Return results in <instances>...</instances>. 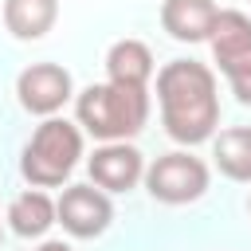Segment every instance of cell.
I'll return each instance as SVG.
<instances>
[{
    "mask_svg": "<svg viewBox=\"0 0 251 251\" xmlns=\"http://www.w3.org/2000/svg\"><path fill=\"white\" fill-rule=\"evenodd\" d=\"M161 126L180 145H204L220 129V86L216 71L196 59H173L157 71Z\"/></svg>",
    "mask_w": 251,
    "mask_h": 251,
    "instance_id": "1",
    "label": "cell"
},
{
    "mask_svg": "<svg viewBox=\"0 0 251 251\" xmlns=\"http://www.w3.org/2000/svg\"><path fill=\"white\" fill-rule=\"evenodd\" d=\"M78 126L98 141H129L149 122V90L118 86V82H90L75 98Z\"/></svg>",
    "mask_w": 251,
    "mask_h": 251,
    "instance_id": "2",
    "label": "cell"
},
{
    "mask_svg": "<svg viewBox=\"0 0 251 251\" xmlns=\"http://www.w3.org/2000/svg\"><path fill=\"white\" fill-rule=\"evenodd\" d=\"M82 157V126L67 118H43L20 153V173L35 188H59L71 180Z\"/></svg>",
    "mask_w": 251,
    "mask_h": 251,
    "instance_id": "3",
    "label": "cell"
},
{
    "mask_svg": "<svg viewBox=\"0 0 251 251\" xmlns=\"http://www.w3.org/2000/svg\"><path fill=\"white\" fill-rule=\"evenodd\" d=\"M208 47H212V59L220 63L231 94L243 106H251V16L235 12V8H220Z\"/></svg>",
    "mask_w": 251,
    "mask_h": 251,
    "instance_id": "4",
    "label": "cell"
},
{
    "mask_svg": "<svg viewBox=\"0 0 251 251\" xmlns=\"http://www.w3.org/2000/svg\"><path fill=\"white\" fill-rule=\"evenodd\" d=\"M208 165L188 149L161 153L153 165H145V192L157 204H192L208 192Z\"/></svg>",
    "mask_w": 251,
    "mask_h": 251,
    "instance_id": "5",
    "label": "cell"
},
{
    "mask_svg": "<svg viewBox=\"0 0 251 251\" xmlns=\"http://www.w3.org/2000/svg\"><path fill=\"white\" fill-rule=\"evenodd\" d=\"M55 208H59L63 231L75 239H98L114 224L110 192H102L98 184H67L63 196L55 200Z\"/></svg>",
    "mask_w": 251,
    "mask_h": 251,
    "instance_id": "6",
    "label": "cell"
},
{
    "mask_svg": "<svg viewBox=\"0 0 251 251\" xmlns=\"http://www.w3.org/2000/svg\"><path fill=\"white\" fill-rule=\"evenodd\" d=\"M75 94V82H71V71L59 67V63H31L20 71L16 78V98L27 114L35 118H55Z\"/></svg>",
    "mask_w": 251,
    "mask_h": 251,
    "instance_id": "7",
    "label": "cell"
},
{
    "mask_svg": "<svg viewBox=\"0 0 251 251\" xmlns=\"http://www.w3.org/2000/svg\"><path fill=\"white\" fill-rule=\"evenodd\" d=\"M86 173L102 192H129L137 180H145V157L129 141H102L90 153Z\"/></svg>",
    "mask_w": 251,
    "mask_h": 251,
    "instance_id": "8",
    "label": "cell"
},
{
    "mask_svg": "<svg viewBox=\"0 0 251 251\" xmlns=\"http://www.w3.org/2000/svg\"><path fill=\"white\" fill-rule=\"evenodd\" d=\"M220 8L216 0H161V27L176 43H204Z\"/></svg>",
    "mask_w": 251,
    "mask_h": 251,
    "instance_id": "9",
    "label": "cell"
},
{
    "mask_svg": "<svg viewBox=\"0 0 251 251\" xmlns=\"http://www.w3.org/2000/svg\"><path fill=\"white\" fill-rule=\"evenodd\" d=\"M153 51L141 43V39H118L110 51H106V78L118 82V86H137V90H149V78H153Z\"/></svg>",
    "mask_w": 251,
    "mask_h": 251,
    "instance_id": "10",
    "label": "cell"
},
{
    "mask_svg": "<svg viewBox=\"0 0 251 251\" xmlns=\"http://www.w3.org/2000/svg\"><path fill=\"white\" fill-rule=\"evenodd\" d=\"M51 224H59V208H55V200H51L43 188L31 184L27 192L12 196V204H8V227H12L16 235L39 239V235H47Z\"/></svg>",
    "mask_w": 251,
    "mask_h": 251,
    "instance_id": "11",
    "label": "cell"
},
{
    "mask_svg": "<svg viewBox=\"0 0 251 251\" xmlns=\"http://www.w3.org/2000/svg\"><path fill=\"white\" fill-rule=\"evenodd\" d=\"M59 20V0H4V27L31 43V39H43Z\"/></svg>",
    "mask_w": 251,
    "mask_h": 251,
    "instance_id": "12",
    "label": "cell"
},
{
    "mask_svg": "<svg viewBox=\"0 0 251 251\" xmlns=\"http://www.w3.org/2000/svg\"><path fill=\"white\" fill-rule=\"evenodd\" d=\"M212 161L227 180L251 184V126H231L212 137Z\"/></svg>",
    "mask_w": 251,
    "mask_h": 251,
    "instance_id": "13",
    "label": "cell"
},
{
    "mask_svg": "<svg viewBox=\"0 0 251 251\" xmlns=\"http://www.w3.org/2000/svg\"><path fill=\"white\" fill-rule=\"evenodd\" d=\"M35 251H75V247H71V243H63V239H43Z\"/></svg>",
    "mask_w": 251,
    "mask_h": 251,
    "instance_id": "14",
    "label": "cell"
},
{
    "mask_svg": "<svg viewBox=\"0 0 251 251\" xmlns=\"http://www.w3.org/2000/svg\"><path fill=\"white\" fill-rule=\"evenodd\" d=\"M247 212H251V200H247Z\"/></svg>",
    "mask_w": 251,
    "mask_h": 251,
    "instance_id": "15",
    "label": "cell"
}]
</instances>
